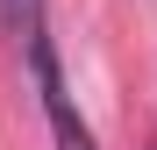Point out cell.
Segmentation results:
<instances>
[{
  "mask_svg": "<svg viewBox=\"0 0 157 150\" xmlns=\"http://www.w3.org/2000/svg\"><path fill=\"white\" fill-rule=\"evenodd\" d=\"M21 50H29V71H36V93H43V114H50L57 150H100L93 129H86V114H78V100H71V86H64V71H57V43H50L36 0H21Z\"/></svg>",
  "mask_w": 157,
  "mask_h": 150,
  "instance_id": "cell-1",
  "label": "cell"
}]
</instances>
